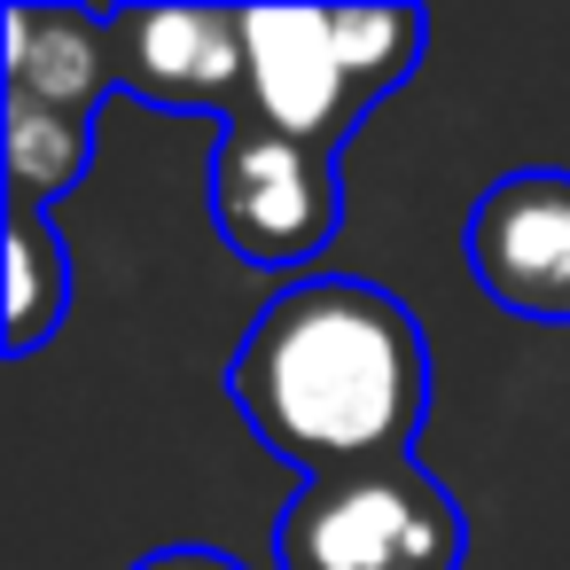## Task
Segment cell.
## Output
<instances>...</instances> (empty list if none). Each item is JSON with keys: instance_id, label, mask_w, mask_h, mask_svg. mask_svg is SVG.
Returning <instances> with one entry per match:
<instances>
[{"instance_id": "277c9868", "label": "cell", "mask_w": 570, "mask_h": 570, "mask_svg": "<svg viewBox=\"0 0 570 570\" xmlns=\"http://www.w3.org/2000/svg\"><path fill=\"white\" fill-rule=\"evenodd\" d=\"M476 289L515 321H570V173L531 165L492 180L461 227Z\"/></svg>"}, {"instance_id": "ba28073f", "label": "cell", "mask_w": 570, "mask_h": 570, "mask_svg": "<svg viewBox=\"0 0 570 570\" xmlns=\"http://www.w3.org/2000/svg\"><path fill=\"white\" fill-rule=\"evenodd\" d=\"M63 321H71V250L48 212L9 204V313H0V344H9V360H32Z\"/></svg>"}, {"instance_id": "6da1fadb", "label": "cell", "mask_w": 570, "mask_h": 570, "mask_svg": "<svg viewBox=\"0 0 570 570\" xmlns=\"http://www.w3.org/2000/svg\"><path fill=\"white\" fill-rule=\"evenodd\" d=\"M227 399L266 453L305 484L414 461L430 414V344L422 321L352 274H305L258 305L227 360Z\"/></svg>"}, {"instance_id": "7a4b0ae2", "label": "cell", "mask_w": 570, "mask_h": 570, "mask_svg": "<svg viewBox=\"0 0 570 570\" xmlns=\"http://www.w3.org/2000/svg\"><path fill=\"white\" fill-rule=\"evenodd\" d=\"M469 515L422 461H375L297 484L274 523V570H461Z\"/></svg>"}, {"instance_id": "8992f818", "label": "cell", "mask_w": 570, "mask_h": 570, "mask_svg": "<svg viewBox=\"0 0 570 570\" xmlns=\"http://www.w3.org/2000/svg\"><path fill=\"white\" fill-rule=\"evenodd\" d=\"M243 40H250V118L344 149L352 126L375 110L367 87L352 79L336 9H243Z\"/></svg>"}, {"instance_id": "3957f363", "label": "cell", "mask_w": 570, "mask_h": 570, "mask_svg": "<svg viewBox=\"0 0 570 570\" xmlns=\"http://www.w3.org/2000/svg\"><path fill=\"white\" fill-rule=\"evenodd\" d=\"M336 157L344 149L297 141V134H282V126H266L250 110L235 126H219V149H212V227H219L227 258L274 266V274L313 266L336 243V227H344Z\"/></svg>"}, {"instance_id": "30bf717a", "label": "cell", "mask_w": 570, "mask_h": 570, "mask_svg": "<svg viewBox=\"0 0 570 570\" xmlns=\"http://www.w3.org/2000/svg\"><path fill=\"white\" fill-rule=\"evenodd\" d=\"M126 570H250V562H235L227 547L180 539V547H157V554H141V562H126Z\"/></svg>"}, {"instance_id": "5b68a950", "label": "cell", "mask_w": 570, "mask_h": 570, "mask_svg": "<svg viewBox=\"0 0 570 570\" xmlns=\"http://www.w3.org/2000/svg\"><path fill=\"white\" fill-rule=\"evenodd\" d=\"M118 95L149 110H204L235 126L250 110L243 9H110Z\"/></svg>"}, {"instance_id": "9c48e42d", "label": "cell", "mask_w": 570, "mask_h": 570, "mask_svg": "<svg viewBox=\"0 0 570 570\" xmlns=\"http://www.w3.org/2000/svg\"><path fill=\"white\" fill-rule=\"evenodd\" d=\"M0 157H9V204L48 212L95 173V118H63V110L0 95Z\"/></svg>"}, {"instance_id": "52a82bcc", "label": "cell", "mask_w": 570, "mask_h": 570, "mask_svg": "<svg viewBox=\"0 0 570 570\" xmlns=\"http://www.w3.org/2000/svg\"><path fill=\"white\" fill-rule=\"evenodd\" d=\"M9 32V63H0V95L95 118L102 95H118V48H110V9H40V0H9L0 9Z\"/></svg>"}]
</instances>
